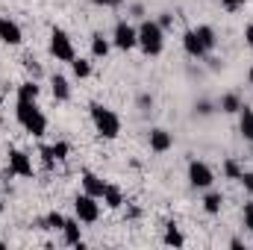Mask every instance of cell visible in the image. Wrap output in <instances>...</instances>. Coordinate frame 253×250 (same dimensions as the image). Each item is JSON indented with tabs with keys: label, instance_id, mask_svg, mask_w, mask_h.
<instances>
[{
	"label": "cell",
	"instance_id": "obj_1",
	"mask_svg": "<svg viewBox=\"0 0 253 250\" xmlns=\"http://www.w3.org/2000/svg\"><path fill=\"white\" fill-rule=\"evenodd\" d=\"M15 118H18V124L24 126L30 135H44V129H47V118H44V112L36 106V100H21L18 97V106H15Z\"/></svg>",
	"mask_w": 253,
	"mask_h": 250
},
{
	"label": "cell",
	"instance_id": "obj_2",
	"mask_svg": "<svg viewBox=\"0 0 253 250\" xmlns=\"http://www.w3.org/2000/svg\"><path fill=\"white\" fill-rule=\"evenodd\" d=\"M138 47L147 56H159L165 47V30L159 27V21H141L138 27Z\"/></svg>",
	"mask_w": 253,
	"mask_h": 250
},
{
	"label": "cell",
	"instance_id": "obj_3",
	"mask_svg": "<svg viewBox=\"0 0 253 250\" xmlns=\"http://www.w3.org/2000/svg\"><path fill=\"white\" fill-rule=\"evenodd\" d=\"M88 109H91V121H94L97 132H100L103 138H118V135H121V118H118L112 109H106V106H100V103H91Z\"/></svg>",
	"mask_w": 253,
	"mask_h": 250
},
{
	"label": "cell",
	"instance_id": "obj_4",
	"mask_svg": "<svg viewBox=\"0 0 253 250\" xmlns=\"http://www.w3.org/2000/svg\"><path fill=\"white\" fill-rule=\"evenodd\" d=\"M50 53H53L59 62H74V59H77V53H74V44H71L68 33L59 30V27L50 33Z\"/></svg>",
	"mask_w": 253,
	"mask_h": 250
},
{
	"label": "cell",
	"instance_id": "obj_5",
	"mask_svg": "<svg viewBox=\"0 0 253 250\" xmlns=\"http://www.w3.org/2000/svg\"><path fill=\"white\" fill-rule=\"evenodd\" d=\"M74 212H77V218H80L83 224H94V221L100 218V203H97V197H91V194H80V197L74 200Z\"/></svg>",
	"mask_w": 253,
	"mask_h": 250
},
{
	"label": "cell",
	"instance_id": "obj_6",
	"mask_svg": "<svg viewBox=\"0 0 253 250\" xmlns=\"http://www.w3.org/2000/svg\"><path fill=\"white\" fill-rule=\"evenodd\" d=\"M112 42H115L118 50H132V47H138V27H132V24H126V21H118Z\"/></svg>",
	"mask_w": 253,
	"mask_h": 250
},
{
	"label": "cell",
	"instance_id": "obj_7",
	"mask_svg": "<svg viewBox=\"0 0 253 250\" xmlns=\"http://www.w3.org/2000/svg\"><path fill=\"white\" fill-rule=\"evenodd\" d=\"M189 183L194 188H209L212 183H215V174H212V168H209L206 162L191 159L189 162Z\"/></svg>",
	"mask_w": 253,
	"mask_h": 250
},
{
	"label": "cell",
	"instance_id": "obj_8",
	"mask_svg": "<svg viewBox=\"0 0 253 250\" xmlns=\"http://www.w3.org/2000/svg\"><path fill=\"white\" fill-rule=\"evenodd\" d=\"M6 174H15V177H33V159L24 153V150H12L9 153V171Z\"/></svg>",
	"mask_w": 253,
	"mask_h": 250
},
{
	"label": "cell",
	"instance_id": "obj_9",
	"mask_svg": "<svg viewBox=\"0 0 253 250\" xmlns=\"http://www.w3.org/2000/svg\"><path fill=\"white\" fill-rule=\"evenodd\" d=\"M0 42L3 44H12V47L24 42V33H21V27L12 18H0Z\"/></svg>",
	"mask_w": 253,
	"mask_h": 250
},
{
	"label": "cell",
	"instance_id": "obj_10",
	"mask_svg": "<svg viewBox=\"0 0 253 250\" xmlns=\"http://www.w3.org/2000/svg\"><path fill=\"white\" fill-rule=\"evenodd\" d=\"M171 147H174V138L168 129H150V150L153 153H165Z\"/></svg>",
	"mask_w": 253,
	"mask_h": 250
},
{
	"label": "cell",
	"instance_id": "obj_11",
	"mask_svg": "<svg viewBox=\"0 0 253 250\" xmlns=\"http://www.w3.org/2000/svg\"><path fill=\"white\" fill-rule=\"evenodd\" d=\"M83 188H85V194H91V197L103 200V191H106V183H103V180H100L97 174L85 171V174H83Z\"/></svg>",
	"mask_w": 253,
	"mask_h": 250
},
{
	"label": "cell",
	"instance_id": "obj_12",
	"mask_svg": "<svg viewBox=\"0 0 253 250\" xmlns=\"http://www.w3.org/2000/svg\"><path fill=\"white\" fill-rule=\"evenodd\" d=\"M183 47H186V53L194 56V59H203V56H206V47L200 44V39H197V33H194V30H189V33L183 36Z\"/></svg>",
	"mask_w": 253,
	"mask_h": 250
},
{
	"label": "cell",
	"instance_id": "obj_13",
	"mask_svg": "<svg viewBox=\"0 0 253 250\" xmlns=\"http://www.w3.org/2000/svg\"><path fill=\"white\" fill-rule=\"evenodd\" d=\"M68 153H71V147H68L65 141H56V144H50V147H42V156H44V162H47V165H53V159H56V162H62Z\"/></svg>",
	"mask_w": 253,
	"mask_h": 250
},
{
	"label": "cell",
	"instance_id": "obj_14",
	"mask_svg": "<svg viewBox=\"0 0 253 250\" xmlns=\"http://www.w3.org/2000/svg\"><path fill=\"white\" fill-rule=\"evenodd\" d=\"M62 233H65V242L68 245H77V248H83V233H80V218L74 221V218H65V227H62Z\"/></svg>",
	"mask_w": 253,
	"mask_h": 250
},
{
	"label": "cell",
	"instance_id": "obj_15",
	"mask_svg": "<svg viewBox=\"0 0 253 250\" xmlns=\"http://www.w3.org/2000/svg\"><path fill=\"white\" fill-rule=\"evenodd\" d=\"M194 33H197V39H200V44L206 47V53H209V50H215V44H218V36H215V30H212V27H206V24H200V27H197Z\"/></svg>",
	"mask_w": 253,
	"mask_h": 250
},
{
	"label": "cell",
	"instance_id": "obj_16",
	"mask_svg": "<svg viewBox=\"0 0 253 250\" xmlns=\"http://www.w3.org/2000/svg\"><path fill=\"white\" fill-rule=\"evenodd\" d=\"M103 203H106L109 209H121V206H124V194H121V188H118V186H109V183H106Z\"/></svg>",
	"mask_w": 253,
	"mask_h": 250
},
{
	"label": "cell",
	"instance_id": "obj_17",
	"mask_svg": "<svg viewBox=\"0 0 253 250\" xmlns=\"http://www.w3.org/2000/svg\"><path fill=\"white\" fill-rule=\"evenodd\" d=\"M50 85H53V97H56V100H68V97H71V85H68L65 77L56 74V77L50 80Z\"/></svg>",
	"mask_w": 253,
	"mask_h": 250
},
{
	"label": "cell",
	"instance_id": "obj_18",
	"mask_svg": "<svg viewBox=\"0 0 253 250\" xmlns=\"http://www.w3.org/2000/svg\"><path fill=\"white\" fill-rule=\"evenodd\" d=\"M239 129H242V135H245L248 141H253V109H248V106H242V121H239Z\"/></svg>",
	"mask_w": 253,
	"mask_h": 250
},
{
	"label": "cell",
	"instance_id": "obj_19",
	"mask_svg": "<svg viewBox=\"0 0 253 250\" xmlns=\"http://www.w3.org/2000/svg\"><path fill=\"white\" fill-rule=\"evenodd\" d=\"M106 53H109V42H106L100 33H94V36H91V56H94V59H103Z\"/></svg>",
	"mask_w": 253,
	"mask_h": 250
},
{
	"label": "cell",
	"instance_id": "obj_20",
	"mask_svg": "<svg viewBox=\"0 0 253 250\" xmlns=\"http://www.w3.org/2000/svg\"><path fill=\"white\" fill-rule=\"evenodd\" d=\"M221 109H224L227 115L242 112V100H239V94H224V97H221Z\"/></svg>",
	"mask_w": 253,
	"mask_h": 250
},
{
	"label": "cell",
	"instance_id": "obj_21",
	"mask_svg": "<svg viewBox=\"0 0 253 250\" xmlns=\"http://www.w3.org/2000/svg\"><path fill=\"white\" fill-rule=\"evenodd\" d=\"M221 206H224V197H221V194H215V191H212V194H206L203 209H206L209 215H218V212H221Z\"/></svg>",
	"mask_w": 253,
	"mask_h": 250
},
{
	"label": "cell",
	"instance_id": "obj_22",
	"mask_svg": "<svg viewBox=\"0 0 253 250\" xmlns=\"http://www.w3.org/2000/svg\"><path fill=\"white\" fill-rule=\"evenodd\" d=\"M165 245H174V248H183V245H186L183 233H180L174 224H168V230H165Z\"/></svg>",
	"mask_w": 253,
	"mask_h": 250
},
{
	"label": "cell",
	"instance_id": "obj_23",
	"mask_svg": "<svg viewBox=\"0 0 253 250\" xmlns=\"http://www.w3.org/2000/svg\"><path fill=\"white\" fill-rule=\"evenodd\" d=\"M18 97H21V100H36V97H39V85H36V83L18 85Z\"/></svg>",
	"mask_w": 253,
	"mask_h": 250
},
{
	"label": "cell",
	"instance_id": "obj_24",
	"mask_svg": "<svg viewBox=\"0 0 253 250\" xmlns=\"http://www.w3.org/2000/svg\"><path fill=\"white\" fill-rule=\"evenodd\" d=\"M71 68H74V74H77L80 80H85V77L91 74V62H88V59H74Z\"/></svg>",
	"mask_w": 253,
	"mask_h": 250
},
{
	"label": "cell",
	"instance_id": "obj_25",
	"mask_svg": "<svg viewBox=\"0 0 253 250\" xmlns=\"http://www.w3.org/2000/svg\"><path fill=\"white\" fill-rule=\"evenodd\" d=\"M47 227H50V230H62L65 218L59 215V212H50V215H47Z\"/></svg>",
	"mask_w": 253,
	"mask_h": 250
},
{
	"label": "cell",
	"instance_id": "obj_26",
	"mask_svg": "<svg viewBox=\"0 0 253 250\" xmlns=\"http://www.w3.org/2000/svg\"><path fill=\"white\" fill-rule=\"evenodd\" d=\"M224 174H227V177H230V180H239V177H242V168H239V165H236V162H233V159H230V162H227V165H224Z\"/></svg>",
	"mask_w": 253,
	"mask_h": 250
},
{
	"label": "cell",
	"instance_id": "obj_27",
	"mask_svg": "<svg viewBox=\"0 0 253 250\" xmlns=\"http://www.w3.org/2000/svg\"><path fill=\"white\" fill-rule=\"evenodd\" d=\"M245 227L253 233V203H248V206H245Z\"/></svg>",
	"mask_w": 253,
	"mask_h": 250
},
{
	"label": "cell",
	"instance_id": "obj_28",
	"mask_svg": "<svg viewBox=\"0 0 253 250\" xmlns=\"http://www.w3.org/2000/svg\"><path fill=\"white\" fill-rule=\"evenodd\" d=\"M239 180H242V186L253 194V174H245V171H242V177H239Z\"/></svg>",
	"mask_w": 253,
	"mask_h": 250
},
{
	"label": "cell",
	"instance_id": "obj_29",
	"mask_svg": "<svg viewBox=\"0 0 253 250\" xmlns=\"http://www.w3.org/2000/svg\"><path fill=\"white\" fill-rule=\"evenodd\" d=\"M224 3V9H239V6H245L248 0H221Z\"/></svg>",
	"mask_w": 253,
	"mask_h": 250
},
{
	"label": "cell",
	"instance_id": "obj_30",
	"mask_svg": "<svg viewBox=\"0 0 253 250\" xmlns=\"http://www.w3.org/2000/svg\"><path fill=\"white\" fill-rule=\"evenodd\" d=\"M245 42H248V47H253V24L245 27Z\"/></svg>",
	"mask_w": 253,
	"mask_h": 250
},
{
	"label": "cell",
	"instance_id": "obj_31",
	"mask_svg": "<svg viewBox=\"0 0 253 250\" xmlns=\"http://www.w3.org/2000/svg\"><path fill=\"white\" fill-rule=\"evenodd\" d=\"M171 21H174V18H171V15H162V18H159V27H162V30H165V27H171Z\"/></svg>",
	"mask_w": 253,
	"mask_h": 250
},
{
	"label": "cell",
	"instance_id": "obj_32",
	"mask_svg": "<svg viewBox=\"0 0 253 250\" xmlns=\"http://www.w3.org/2000/svg\"><path fill=\"white\" fill-rule=\"evenodd\" d=\"M27 71H33V74H36V77H39V74H42V68H39V65H33V59H27Z\"/></svg>",
	"mask_w": 253,
	"mask_h": 250
},
{
	"label": "cell",
	"instance_id": "obj_33",
	"mask_svg": "<svg viewBox=\"0 0 253 250\" xmlns=\"http://www.w3.org/2000/svg\"><path fill=\"white\" fill-rule=\"evenodd\" d=\"M94 3H97V6H118L121 0H94Z\"/></svg>",
	"mask_w": 253,
	"mask_h": 250
},
{
	"label": "cell",
	"instance_id": "obj_34",
	"mask_svg": "<svg viewBox=\"0 0 253 250\" xmlns=\"http://www.w3.org/2000/svg\"><path fill=\"white\" fill-rule=\"evenodd\" d=\"M248 80H251V85H253V68H251V74H248Z\"/></svg>",
	"mask_w": 253,
	"mask_h": 250
},
{
	"label": "cell",
	"instance_id": "obj_35",
	"mask_svg": "<svg viewBox=\"0 0 253 250\" xmlns=\"http://www.w3.org/2000/svg\"><path fill=\"white\" fill-rule=\"evenodd\" d=\"M0 212H3V200H0Z\"/></svg>",
	"mask_w": 253,
	"mask_h": 250
},
{
	"label": "cell",
	"instance_id": "obj_36",
	"mask_svg": "<svg viewBox=\"0 0 253 250\" xmlns=\"http://www.w3.org/2000/svg\"><path fill=\"white\" fill-rule=\"evenodd\" d=\"M0 248H3V239H0Z\"/></svg>",
	"mask_w": 253,
	"mask_h": 250
}]
</instances>
